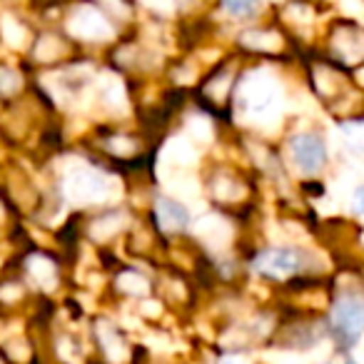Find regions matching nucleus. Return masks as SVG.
Here are the masks:
<instances>
[{"label": "nucleus", "instance_id": "f257e3e1", "mask_svg": "<svg viewBox=\"0 0 364 364\" xmlns=\"http://www.w3.org/2000/svg\"><path fill=\"white\" fill-rule=\"evenodd\" d=\"M362 322H364V309L359 297H344L337 302L332 314V324H334V334L342 344H354L359 339L362 332Z\"/></svg>", "mask_w": 364, "mask_h": 364}, {"label": "nucleus", "instance_id": "f03ea898", "mask_svg": "<svg viewBox=\"0 0 364 364\" xmlns=\"http://www.w3.org/2000/svg\"><path fill=\"white\" fill-rule=\"evenodd\" d=\"M289 152H292L294 165L302 172L312 175L327 160V150H324L322 137L312 135V132H302V135H294L292 142H289Z\"/></svg>", "mask_w": 364, "mask_h": 364}, {"label": "nucleus", "instance_id": "7ed1b4c3", "mask_svg": "<svg viewBox=\"0 0 364 364\" xmlns=\"http://www.w3.org/2000/svg\"><path fill=\"white\" fill-rule=\"evenodd\" d=\"M73 36L77 38H85V41H102V38H110L112 36V28L107 26L105 16L97 13L95 8L85 6V8H77L75 16L70 18L68 23Z\"/></svg>", "mask_w": 364, "mask_h": 364}, {"label": "nucleus", "instance_id": "20e7f679", "mask_svg": "<svg viewBox=\"0 0 364 364\" xmlns=\"http://www.w3.org/2000/svg\"><path fill=\"white\" fill-rule=\"evenodd\" d=\"M242 95H247V105H250L247 110L255 117H259V120H264V115L274 112V107H277V87L267 77H252V80H247V87L242 90Z\"/></svg>", "mask_w": 364, "mask_h": 364}, {"label": "nucleus", "instance_id": "39448f33", "mask_svg": "<svg viewBox=\"0 0 364 364\" xmlns=\"http://www.w3.org/2000/svg\"><path fill=\"white\" fill-rule=\"evenodd\" d=\"M255 267H257L259 272L269 274V277H277V279L287 277V274H292L294 269H297V252H292V250H287V247L267 250V252H262L257 257Z\"/></svg>", "mask_w": 364, "mask_h": 364}, {"label": "nucleus", "instance_id": "423d86ee", "mask_svg": "<svg viewBox=\"0 0 364 364\" xmlns=\"http://www.w3.org/2000/svg\"><path fill=\"white\" fill-rule=\"evenodd\" d=\"M68 195L73 200L92 203V200H100L105 195V182L95 172H77L68 180Z\"/></svg>", "mask_w": 364, "mask_h": 364}, {"label": "nucleus", "instance_id": "0eeeda50", "mask_svg": "<svg viewBox=\"0 0 364 364\" xmlns=\"http://www.w3.org/2000/svg\"><path fill=\"white\" fill-rule=\"evenodd\" d=\"M157 215H160V223L165 225L167 230H180L188 225V210H185V205L175 203V200H160L157 203Z\"/></svg>", "mask_w": 364, "mask_h": 364}, {"label": "nucleus", "instance_id": "6e6552de", "mask_svg": "<svg viewBox=\"0 0 364 364\" xmlns=\"http://www.w3.org/2000/svg\"><path fill=\"white\" fill-rule=\"evenodd\" d=\"M242 43L255 50H277L279 48V38L274 33H247L242 36Z\"/></svg>", "mask_w": 364, "mask_h": 364}, {"label": "nucleus", "instance_id": "1a4fd4ad", "mask_svg": "<svg viewBox=\"0 0 364 364\" xmlns=\"http://www.w3.org/2000/svg\"><path fill=\"white\" fill-rule=\"evenodd\" d=\"M0 28H3V38H6L8 46L13 48H21L23 43H26V31H23L21 26H18L13 18H3V23H0Z\"/></svg>", "mask_w": 364, "mask_h": 364}, {"label": "nucleus", "instance_id": "9d476101", "mask_svg": "<svg viewBox=\"0 0 364 364\" xmlns=\"http://www.w3.org/2000/svg\"><path fill=\"white\" fill-rule=\"evenodd\" d=\"M228 13L232 16H240V18H247L257 11V0H223Z\"/></svg>", "mask_w": 364, "mask_h": 364}, {"label": "nucleus", "instance_id": "9b49d317", "mask_svg": "<svg viewBox=\"0 0 364 364\" xmlns=\"http://www.w3.org/2000/svg\"><path fill=\"white\" fill-rule=\"evenodd\" d=\"M21 87V77L18 73H13L11 68H0V90L3 92H13Z\"/></svg>", "mask_w": 364, "mask_h": 364}, {"label": "nucleus", "instance_id": "f8f14e48", "mask_svg": "<svg viewBox=\"0 0 364 364\" xmlns=\"http://www.w3.org/2000/svg\"><path fill=\"white\" fill-rule=\"evenodd\" d=\"M58 53H60V43L53 36H48L46 41L41 43V48H38V58H41V60H53Z\"/></svg>", "mask_w": 364, "mask_h": 364}, {"label": "nucleus", "instance_id": "ddd939ff", "mask_svg": "<svg viewBox=\"0 0 364 364\" xmlns=\"http://www.w3.org/2000/svg\"><path fill=\"white\" fill-rule=\"evenodd\" d=\"M31 264H33V274H48V277H53V272H55V269H53V264L48 262V259H43V257H36Z\"/></svg>", "mask_w": 364, "mask_h": 364}, {"label": "nucleus", "instance_id": "4468645a", "mask_svg": "<svg viewBox=\"0 0 364 364\" xmlns=\"http://www.w3.org/2000/svg\"><path fill=\"white\" fill-rule=\"evenodd\" d=\"M142 3L150 6V8H155V11H160V13H170L172 8H175L177 0H142Z\"/></svg>", "mask_w": 364, "mask_h": 364}, {"label": "nucleus", "instance_id": "2eb2a0df", "mask_svg": "<svg viewBox=\"0 0 364 364\" xmlns=\"http://www.w3.org/2000/svg\"><path fill=\"white\" fill-rule=\"evenodd\" d=\"M342 11L354 18H359L362 16V0H342Z\"/></svg>", "mask_w": 364, "mask_h": 364}]
</instances>
